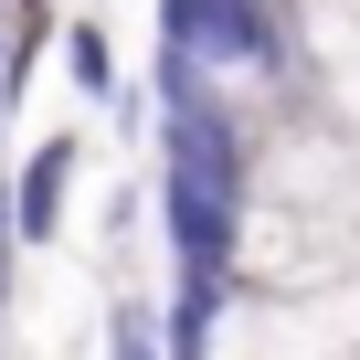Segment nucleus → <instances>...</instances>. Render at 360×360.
Segmentation results:
<instances>
[{"mask_svg": "<svg viewBox=\"0 0 360 360\" xmlns=\"http://www.w3.org/2000/svg\"><path fill=\"white\" fill-rule=\"evenodd\" d=\"M64 191H75V138H43L32 169L11 180V244H53L64 233Z\"/></svg>", "mask_w": 360, "mask_h": 360, "instance_id": "1", "label": "nucleus"}, {"mask_svg": "<svg viewBox=\"0 0 360 360\" xmlns=\"http://www.w3.org/2000/svg\"><path fill=\"white\" fill-rule=\"evenodd\" d=\"M64 64H75V85H85L96 106L117 96V53H106V32H96V22H75V32H64Z\"/></svg>", "mask_w": 360, "mask_h": 360, "instance_id": "2", "label": "nucleus"}, {"mask_svg": "<svg viewBox=\"0 0 360 360\" xmlns=\"http://www.w3.org/2000/svg\"><path fill=\"white\" fill-rule=\"evenodd\" d=\"M106 360H159V307L117 297V307H106Z\"/></svg>", "mask_w": 360, "mask_h": 360, "instance_id": "3", "label": "nucleus"}]
</instances>
